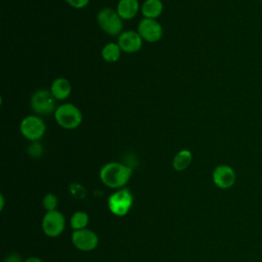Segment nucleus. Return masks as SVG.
Here are the masks:
<instances>
[{"instance_id": "14", "label": "nucleus", "mask_w": 262, "mask_h": 262, "mask_svg": "<svg viewBox=\"0 0 262 262\" xmlns=\"http://www.w3.org/2000/svg\"><path fill=\"white\" fill-rule=\"evenodd\" d=\"M164 4L161 0H145L141 5V13L145 18L157 19L163 12Z\"/></svg>"}, {"instance_id": "2", "label": "nucleus", "mask_w": 262, "mask_h": 262, "mask_svg": "<svg viewBox=\"0 0 262 262\" xmlns=\"http://www.w3.org/2000/svg\"><path fill=\"white\" fill-rule=\"evenodd\" d=\"M53 115L57 125L67 130L78 128L83 120L80 108L70 102L58 105Z\"/></svg>"}, {"instance_id": "3", "label": "nucleus", "mask_w": 262, "mask_h": 262, "mask_svg": "<svg viewBox=\"0 0 262 262\" xmlns=\"http://www.w3.org/2000/svg\"><path fill=\"white\" fill-rule=\"evenodd\" d=\"M97 23L100 29L110 36H119L123 31V19L117 10L105 7L98 11Z\"/></svg>"}, {"instance_id": "11", "label": "nucleus", "mask_w": 262, "mask_h": 262, "mask_svg": "<svg viewBox=\"0 0 262 262\" xmlns=\"http://www.w3.org/2000/svg\"><path fill=\"white\" fill-rule=\"evenodd\" d=\"M142 38L137 31H123L118 37V45L125 53H135L142 47Z\"/></svg>"}, {"instance_id": "12", "label": "nucleus", "mask_w": 262, "mask_h": 262, "mask_svg": "<svg viewBox=\"0 0 262 262\" xmlns=\"http://www.w3.org/2000/svg\"><path fill=\"white\" fill-rule=\"evenodd\" d=\"M50 91L56 100H64L70 96L72 86L69 80L60 77L53 80L50 86Z\"/></svg>"}, {"instance_id": "18", "label": "nucleus", "mask_w": 262, "mask_h": 262, "mask_svg": "<svg viewBox=\"0 0 262 262\" xmlns=\"http://www.w3.org/2000/svg\"><path fill=\"white\" fill-rule=\"evenodd\" d=\"M43 207L47 212L50 211H55L57 204H58V200L56 198V195L54 193H47L42 201Z\"/></svg>"}, {"instance_id": "15", "label": "nucleus", "mask_w": 262, "mask_h": 262, "mask_svg": "<svg viewBox=\"0 0 262 262\" xmlns=\"http://www.w3.org/2000/svg\"><path fill=\"white\" fill-rule=\"evenodd\" d=\"M192 160V155L188 149L179 150L173 158L172 166L176 171H183L188 168Z\"/></svg>"}, {"instance_id": "24", "label": "nucleus", "mask_w": 262, "mask_h": 262, "mask_svg": "<svg viewBox=\"0 0 262 262\" xmlns=\"http://www.w3.org/2000/svg\"><path fill=\"white\" fill-rule=\"evenodd\" d=\"M261 3H262V0H261Z\"/></svg>"}, {"instance_id": "19", "label": "nucleus", "mask_w": 262, "mask_h": 262, "mask_svg": "<svg viewBox=\"0 0 262 262\" xmlns=\"http://www.w3.org/2000/svg\"><path fill=\"white\" fill-rule=\"evenodd\" d=\"M28 151H29L31 157L38 158L42 155L43 148H42V145L38 141H32V144L29 146Z\"/></svg>"}, {"instance_id": "8", "label": "nucleus", "mask_w": 262, "mask_h": 262, "mask_svg": "<svg viewBox=\"0 0 262 262\" xmlns=\"http://www.w3.org/2000/svg\"><path fill=\"white\" fill-rule=\"evenodd\" d=\"M137 32L142 40L149 43L158 42L163 36V28L161 24L156 19L145 17L139 21L137 26Z\"/></svg>"}, {"instance_id": "7", "label": "nucleus", "mask_w": 262, "mask_h": 262, "mask_svg": "<svg viewBox=\"0 0 262 262\" xmlns=\"http://www.w3.org/2000/svg\"><path fill=\"white\" fill-rule=\"evenodd\" d=\"M66 226L63 215L58 211L47 212L42 219V229L47 236L56 237L61 234Z\"/></svg>"}, {"instance_id": "20", "label": "nucleus", "mask_w": 262, "mask_h": 262, "mask_svg": "<svg viewBox=\"0 0 262 262\" xmlns=\"http://www.w3.org/2000/svg\"><path fill=\"white\" fill-rule=\"evenodd\" d=\"M90 0H66V2L73 8L81 9L89 4Z\"/></svg>"}, {"instance_id": "10", "label": "nucleus", "mask_w": 262, "mask_h": 262, "mask_svg": "<svg viewBox=\"0 0 262 262\" xmlns=\"http://www.w3.org/2000/svg\"><path fill=\"white\" fill-rule=\"evenodd\" d=\"M214 184L221 189H228L233 186L236 180V175L232 167L222 164L218 165L212 174Z\"/></svg>"}, {"instance_id": "5", "label": "nucleus", "mask_w": 262, "mask_h": 262, "mask_svg": "<svg viewBox=\"0 0 262 262\" xmlns=\"http://www.w3.org/2000/svg\"><path fill=\"white\" fill-rule=\"evenodd\" d=\"M132 204L133 195L128 188H119L107 200L110 211L119 217L125 216L130 211Z\"/></svg>"}, {"instance_id": "22", "label": "nucleus", "mask_w": 262, "mask_h": 262, "mask_svg": "<svg viewBox=\"0 0 262 262\" xmlns=\"http://www.w3.org/2000/svg\"><path fill=\"white\" fill-rule=\"evenodd\" d=\"M25 262H43V261L37 257H31V258H28Z\"/></svg>"}, {"instance_id": "6", "label": "nucleus", "mask_w": 262, "mask_h": 262, "mask_svg": "<svg viewBox=\"0 0 262 262\" xmlns=\"http://www.w3.org/2000/svg\"><path fill=\"white\" fill-rule=\"evenodd\" d=\"M19 131L25 138L31 141H37L43 137L46 131V125L39 116L30 115L21 120Z\"/></svg>"}, {"instance_id": "17", "label": "nucleus", "mask_w": 262, "mask_h": 262, "mask_svg": "<svg viewBox=\"0 0 262 262\" xmlns=\"http://www.w3.org/2000/svg\"><path fill=\"white\" fill-rule=\"evenodd\" d=\"M89 222V217L85 212L82 211H77L75 212L70 220V224L71 227L74 230H80V229H84L86 228L87 224Z\"/></svg>"}, {"instance_id": "1", "label": "nucleus", "mask_w": 262, "mask_h": 262, "mask_svg": "<svg viewBox=\"0 0 262 262\" xmlns=\"http://www.w3.org/2000/svg\"><path fill=\"white\" fill-rule=\"evenodd\" d=\"M132 175V169L119 162L106 163L99 171L102 183L111 188H122Z\"/></svg>"}, {"instance_id": "13", "label": "nucleus", "mask_w": 262, "mask_h": 262, "mask_svg": "<svg viewBox=\"0 0 262 262\" xmlns=\"http://www.w3.org/2000/svg\"><path fill=\"white\" fill-rule=\"evenodd\" d=\"M116 10L122 19H131L139 11V2L138 0H119Z\"/></svg>"}, {"instance_id": "4", "label": "nucleus", "mask_w": 262, "mask_h": 262, "mask_svg": "<svg viewBox=\"0 0 262 262\" xmlns=\"http://www.w3.org/2000/svg\"><path fill=\"white\" fill-rule=\"evenodd\" d=\"M30 104L36 114L42 116H46L52 113L54 114L57 107L56 99L48 89H39L35 91L31 96Z\"/></svg>"}, {"instance_id": "23", "label": "nucleus", "mask_w": 262, "mask_h": 262, "mask_svg": "<svg viewBox=\"0 0 262 262\" xmlns=\"http://www.w3.org/2000/svg\"><path fill=\"white\" fill-rule=\"evenodd\" d=\"M0 201H1L0 210H3V207H4V198H3V195H0Z\"/></svg>"}, {"instance_id": "9", "label": "nucleus", "mask_w": 262, "mask_h": 262, "mask_svg": "<svg viewBox=\"0 0 262 262\" xmlns=\"http://www.w3.org/2000/svg\"><path fill=\"white\" fill-rule=\"evenodd\" d=\"M72 243L78 250L88 252L97 247L98 236L94 231L87 228L74 230L72 234Z\"/></svg>"}, {"instance_id": "21", "label": "nucleus", "mask_w": 262, "mask_h": 262, "mask_svg": "<svg viewBox=\"0 0 262 262\" xmlns=\"http://www.w3.org/2000/svg\"><path fill=\"white\" fill-rule=\"evenodd\" d=\"M4 262H23V260H21V258H20V256L18 254L13 253V254L8 255L6 257V259L4 260Z\"/></svg>"}, {"instance_id": "16", "label": "nucleus", "mask_w": 262, "mask_h": 262, "mask_svg": "<svg viewBox=\"0 0 262 262\" xmlns=\"http://www.w3.org/2000/svg\"><path fill=\"white\" fill-rule=\"evenodd\" d=\"M121 48L118 43L110 42L106 43L101 49V57L106 62H116L121 57Z\"/></svg>"}]
</instances>
